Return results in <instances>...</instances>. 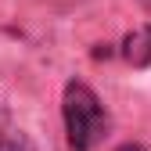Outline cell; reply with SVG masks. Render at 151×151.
Here are the masks:
<instances>
[{"instance_id": "2", "label": "cell", "mask_w": 151, "mask_h": 151, "mask_svg": "<svg viewBox=\"0 0 151 151\" xmlns=\"http://www.w3.org/2000/svg\"><path fill=\"white\" fill-rule=\"evenodd\" d=\"M122 58L133 65V68H144V65H151V25H140V29H133L122 40Z\"/></svg>"}, {"instance_id": "4", "label": "cell", "mask_w": 151, "mask_h": 151, "mask_svg": "<svg viewBox=\"0 0 151 151\" xmlns=\"http://www.w3.org/2000/svg\"><path fill=\"white\" fill-rule=\"evenodd\" d=\"M119 151H144V147H140V144H122Z\"/></svg>"}, {"instance_id": "3", "label": "cell", "mask_w": 151, "mask_h": 151, "mask_svg": "<svg viewBox=\"0 0 151 151\" xmlns=\"http://www.w3.org/2000/svg\"><path fill=\"white\" fill-rule=\"evenodd\" d=\"M0 151H29L25 140H18V137H7V133H0Z\"/></svg>"}, {"instance_id": "1", "label": "cell", "mask_w": 151, "mask_h": 151, "mask_svg": "<svg viewBox=\"0 0 151 151\" xmlns=\"http://www.w3.org/2000/svg\"><path fill=\"white\" fill-rule=\"evenodd\" d=\"M61 111H65V133H68V147L72 151H90L97 147L104 129H108V115L86 83H68L65 86V101H61Z\"/></svg>"}]
</instances>
